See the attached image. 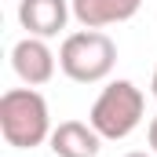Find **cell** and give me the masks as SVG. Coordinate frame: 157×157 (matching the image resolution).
I'll use <instances>...</instances> for the list:
<instances>
[{
  "mask_svg": "<svg viewBox=\"0 0 157 157\" xmlns=\"http://www.w3.org/2000/svg\"><path fill=\"white\" fill-rule=\"evenodd\" d=\"M51 110L37 88H7L0 95V135L7 146L37 150L51 139Z\"/></svg>",
  "mask_w": 157,
  "mask_h": 157,
  "instance_id": "cell-1",
  "label": "cell"
},
{
  "mask_svg": "<svg viewBox=\"0 0 157 157\" xmlns=\"http://www.w3.org/2000/svg\"><path fill=\"white\" fill-rule=\"evenodd\" d=\"M146 117V95H143V88L135 84V80H110L102 91H99V99L91 102V128L102 135V139H110V143H121V139H128L139 124Z\"/></svg>",
  "mask_w": 157,
  "mask_h": 157,
  "instance_id": "cell-2",
  "label": "cell"
},
{
  "mask_svg": "<svg viewBox=\"0 0 157 157\" xmlns=\"http://www.w3.org/2000/svg\"><path fill=\"white\" fill-rule=\"evenodd\" d=\"M117 66V44L102 29H77L66 33L59 48V70L77 84H99Z\"/></svg>",
  "mask_w": 157,
  "mask_h": 157,
  "instance_id": "cell-3",
  "label": "cell"
},
{
  "mask_svg": "<svg viewBox=\"0 0 157 157\" xmlns=\"http://www.w3.org/2000/svg\"><path fill=\"white\" fill-rule=\"evenodd\" d=\"M11 70L26 88H40L55 77L59 70V55L48 48L44 37H22L11 48Z\"/></svg>",
  "mask_w": 157,
  "mask_h": 157,
  "instance_id": "cell-4",
  "label": "cell"
},
{
  "mask_svg": "<svg viewBox=\"0 0 157 157\" xmlns=\"http://www.w3.org/2000/svg\"><path fill=\"white\" fill-rule=\"evenodd\" d=\"M73 18L70 0H18V26L26 29V37H59L66 29V22Z\"/></svg>",
  "mask_w": 157,
  "mask_h": 157,
  "instance_id": "cell-5",
  "label": "cell"
},
{
  "mask_svg": "<svg viewBox=\"0 0 157 157\" xmlns=\"http://www.w3.org/2000/svg\"><path fill=\"white\" fill-rule=\"evenodd\" d=\"M48 146L55 157H99L102 135L91 128V121H59Z\"/></svg>",
  "mask_w": 157,
  "mask_h": 157,
  "instance_id": "cell-6",
  "label": "cell"
},
{
  "mask_svg": "<svg viewBox=\"0 0 157 157\" xmlns=\"http://www.w3.org/2000/svg\"><path fill=\"white\" fill-rule=\"evenodd\" d=\"M70 7L84 29H106V26H121L135 18L143 0H70Z\"/></svg>",
  "mask_w": 157,
  "mask_h": 157,
  "instance_id": "cell-7",
  "label": "cell"
},
{
  "mask_svg": "<svg viewBox=\"0 0 157 157\" xmlns=\"http://www.w3.org/2000/svg\"><path fill=\"white\" fill-rule=\"evenodd\" d=\"M146 143H150V154L157 157V117H150V128H146Z\"/></svg>",
  "mask_w": 157,
  "mask_h": 157,
  "instance_id": "cell-8",
  "label": "cell"
},
{
  "mask_svg": "<svg viewBox=\"0 0 157 157\" xmlns=\"http://www.w3.org/2000/svg\"><path fill=\"white\" fill-rule=\"evenodd\" d=\"M150 95L157 99V70H154V80H150Z\"/></svg>",
  "mask_w": 157,
  "mask_h": 157,
  "instance_id": "cell-9",
  "label": "cell"
},
{
  "mask_svg": "<svg viewBox=\"0 0 157 157\" xmlns=\"http://www.w3.org/2000/svg\"><path fill=\"white\" fill-rule=\"evenodd\" d=\"M124 157H154V154H143V150H132V154H124Z\"/></svg>",
  "mask_w": 157,
  "mask_h": 157,
  "instance_id": "cell-10",
  "label": "cell"
}]
</instances>
